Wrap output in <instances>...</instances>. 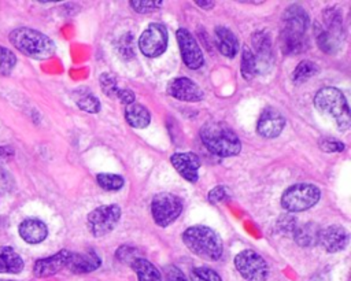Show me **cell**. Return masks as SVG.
<instances>
[{
  "instance_id": "obj_1",
  "label": "cell",
  "mask_w": 351,
  "mask_h": 281,
  "mask_svg": "<svg viewBox=\"0 0 351 281\" xmlns=\"http://www.w3.org/2000/svg\"><path fill=\"white\" fill-rule=\"evenodd\" d=\"M308 15L300 5H291L284 11L280 30V45L284 53H299L306 47Z\"/></svg>"
},
{
  "instance_id": "obj_2",
  "label": "cell",
  "mask_w": 351,
  "mask_h": 281,
  "mask_svg": "<svg viewBox=\"0 0 351 281\" xmlns=\"http://www.w3.org/2000/svg\"><path fill=\"white\" fill-rule=\"evenodd\" d=\"M200 138L210 152L222 158L234 156L241 151L239 136L225 122H206L200 129Z\"/></svg>"
},
{
  "instance_id": "obj_3",
  "label": "cell",
  "mask_w": 351,
  "mask_h": 281,
  "mask_svg": "<svg viewBox=\"0 0 351 281\" xmlns=\"http://www.w3.org/2000/svg\"><path fill=\"white\" fill-rule=\"evenodd\" d=\"M182 241L195 255L206 260H218L223 252L221 237L204 225L188 228L182 233Z\"/></svg>"
},
{
  "instance_id": "obj_4",
  "label": "cell",
  "mask_w": 351,
  "mask_h": 281,
  "mask_svg": "<svg viewBox=\"0 0 351 281\" xmlns=\"http://www.w3.org/2000/svg\"><path fill=\"white\" fill-rule=\"evenodd\" d=\"M10 41L23 55L38 60L51 58L56 49L55 42L48 36L30 27H18L12 30L10 33Z\"/></svg>"
},
{
  "instance_id": "obj_5",
  "label": "cell",
  "mask_w": 351,
  "mask_h": 281,
  "mask_svg": "<svg viewBox=\"0 0 351 281\" xmlns=\"http://www.w3.org/2000/svg\"><path fill=\"white\" fill-rule=\"evenodd\" d=\"M314 106L315 108L333 118L336 122L337 129L348 130L351 125L350 108L344 93L333 86H326L319 89L314 96Z\"/></svg>"
},
{
  "instance_id": "obj_6",
  "label": "cell",
  "mask_w": 351,
  "mask_h": 281,
  "mask_svg": "<svg viewBox=\"0 0 351 281\" xmlns=\"http://www.w3.org/2000/svg\"><path fill=\"white\" fill-rule=\"evenodd\" d=\"M321 191L314 184H295L285 189L281 196V206L289 212H300L311 208L318 203Z\"/></svg>"
},
{
  "instance_id": "obj_7",
  "label": "cell",
  "mask_w": 351,
  "mask_h": 281,
  "mask_svg": "<svg viewBox=\"0 0 351 281\" xmlns=\"http://www.w3.org/2000/svg\"><path fill=\"white\" fill-rule=\"evenodd\" d=\"M234 266L247 281H266L269 266L266 260L252 249H244L234 258Z\"/></svg>"
},
{
  "instance_id": "obj_8",
  "label": "cell",
  "mask_w": 351,
  "mask_h": 281,
  "mask_svg": "<svg viewBox=\"0 0 351 281\" xmlns=\"http://www.w3.org/2000/svg\"><path fill=\"white\" fill-rule=\"evenodd\" d=\"M182 211V201L173 193L162 192L154 196L151 201L152 218L159 226H167L178 218Z\"/></svg>"
},
{
  "instance_id": "obj_9",
  "label": "cell",
  "mask_w": 351,
  "mask_h": 281,
  "mask_svg": "<svg viewBox=\"0 0 351 281\" xmlns=\"http://www.w3.org/2000/svg\"><path fill=\"white\" fill-rule=\"evenodd\" d=\"M121 219V207L117 204L100 206L88 214V229L95 237L110 233Z\"/></svg>"
},
{
  "instance_id": "obj_10",
  "label": "cell",
  "mask_w": 351,
  "mask_h": 281,
  "mask_svg": "<svg viewBox=\"0 0 351 281\" xmlns=\"http://www.w3.org/2000/svg\"><path fill=\"white\" fill-rule=\"evenodd\" d=\"M167 29L162 23H149L138 38V48L147 58H156L167 48Z\"/></svg>"
},
{
  "instance_id": "obj_11",
  "label": "cell",
  "mask_w": 351,
  "mask_h": 281,
  "mask_svg": "<svg viewBox=\"0 0 351 281\" xmlns=\"http://www.w3.org/2000/svg\"><path fill=\"white\" fill-rule=\"evenodd\" d=\"M176 36L180 45L181 58L185 66L191 70L200 69L203 66V53L195 37L184 27L178 29L176 32Z\"/></svg>"
},
{
  "instance_id": "obj_12",
  "label": "cell",
  "mask_w": 351,
  "mask_h": 281,
  "mask_svg": "<svg viewBox=\"0 0 351 281\" xmlns=\"http://www.w3.org/2000/svg\"><path fill=\"white\" fill-rule=\"evenodd\" d=\"M284 127H285L284 115L273 107L265 108L258 119V123H256L258 134H261L265 138L277 137L282 132Z\"/></svg>"
},
{
  "instance_id": "obj_13",
  "label": "cell",
  "mask_w": 351,
  "mask_h": 281,
  "mask_svg": "<svg viewBox=\"0 0 351 281\" xmlns=\"http://www.w3.org/2000/svg\"><path fill=\"white\" fill-rule=\"evenodd\" d=\"M167 93L171 97L182 101H200L203 99L202 88L186 77L171 80L167 85Z\"/></svg>"
},
{
  "instance_id": "obj_14",
  "label": "cell",
  "mask_w": 351,
  "mask_h": 281,
  "mask_svg": "<svg viewBox=\"0 0 351 281\" xmlns=\"http://www.w3.org/2000/svg\"><path fill=\"white\" fill-rule=\"evenodd\" d=\"M350 236L347 229H344L340 225H330L325 229H321L318 244L326 251V252H339L343 251L348 244Z\"/></svg>"
},
{
  "instance_id": "obj_15",
  "label": "cell",
  "mask_w": 351,
  "mask_h": 281,
  "mask_svg": "<svg viewBox=\"0 0 351 281\" xmlns=\"http://www.w3.org/2000/svg\"><path fill=\"white\" fill-rule=\"evenodd\" d=\"M170 162L186 181L196 182L199 180L200 160L193 152H176L170 156Z\"/></svg>"
},
{
  "instance_id": "obj_16",
  "label": "cell",
  "mask_w": 351,
  "mask_h": 281,
  "mask_svg": "<svg viewBox=\"0 0 351 281\" xmlns=\"http://www.w3.org/2000/svg\"><path fill=\"white\" fill-rule=\"evenodd\" d=\"M70 254H71L70 251L62 249V251L53 254L52 256L38 259L33 267L34 276L43 278V277H49V276L56 274L58 271H60L63 267L67 266Z\"/></svg>"
},
{
  "instance_id": "obj_17",
  "label": "cell",
  "mask_w": 351,
  "mask_h": 281,
  "mask_svg": "<svg viewBox=\"0 0 351 281\" xmlns=\"http://www.w3.org/2000/svg\"><path fill=\"white\" fill-rule=\"evenodd\" d=\"M252 45H254V55L258 64V73H263L265 69L269 70L273 63V52H271V42L266 33L258 32L252 36Z\"/></svg>"
},
{
  "instance_id": "obj_18",
  "label": "cell",
  "mask_w": 351,
  "mask_h": 281,
  "mask_svg": "<svg viewBox=\"0 0 351 281\" xmlns=\"http://www.w3.org/2000/svg\"><path fill=\"white\" fill-rule=\"evenodd\" d=\"M314 30H315L318 47L324 52L333 53L340 48L341 40H343V27H329V26H322L319 23H315Z\"/></svg>"
},
{
  "instance_id": "obj_19",
  "label": "cell",
  "mask_w": 351,
  "mask_h": 281,
  "mask_svg": "<svg viewBox=\"0 0 351 281\" xmlns=\"http://www.w3.org/2000/svg\"><path fill=\"white\" fill-rule=\"evenodd\" d=\"M101 260L99 255L95 251L88 252H78V254H70L67 267L77 274H84L96 270L100 266Z\"/></svg>"
},
{
  "instance_id": "obj_20",
  "label": "cell",
  "mask_w": 351,
  "mask_h": 281,
  "mask_svg": "<svg viewBox=\"0 0 351 281\" xmlns=\"http://www.w3.org/2000/svg\"><path fill=\"white\" fill-rule=\"evenodd\" d=\"M19 234L26 243L38 244L43 240H45L48 234V228L43 221L36 218H29L19 225Z\"/></svg>"
},
{
  "instance_id": "obj_21",
  "label": "cell",
  "mask_w": 351,
  "mask_h": 281,
  "mask_svg": "<svg viewBox=\"0 0 351 281\" xmlns=\"http://www.w3.org/2000/svg\"><path fill=\"white\" fill-rule=\"evenodd\" d=\"M214 34L218 51L226 58L236 56V53L239 52V41L234 33L225 26H217L214 29Z\"/></svg>"
},
{
  "instance_id": "obj_22",
  "label": "cell",
  "mask_w": 351,
  "mask_h": 281,
  "mask_svg": "<svg viewBox=\"0 0 351 281\" xmlns=\"http://www.w3.org/2000/svg\"><path fill=\"white\" fill-rule=\"evenodd\" d=\"M319 226L314 222H306L303 225H296L293 230V239L300 247H313L318 244Z\"/></svg>"
},
{
  "instance_id": "obj_23",
  "label": "cell",
  "mask_w": 351,
  "mask_h": 281,
  "mask_svg": "<svg viewBox=\"0 0 351 281\" xmlns=\"http://www.w3.org/2000/svg\"><path fill=\"white\" fill-rule=\"evenodd\" d=\"M125 118H126L128 123L136 129H144L151 122V114H149L148 108L138 103H132V104L126 106Z\"/></svg>"
},
{
  "instance_id": "obj_24",
  "label": "cell",
  "mask_w": 351,
  "mask_h": 281,
  "mask_svg": "<svg viewBox=\"0 0 351 281\" xmlns=\"http://www.w3.org/2000/svg\"><path fill=\"white\" fill-rule=\"evenodd\" d=\"M23 269V260L12 247H0V273H19Z\"/></svg>"
},
{
  "instance_id": "obj_25",
  "label": "cell",
  "mask_w": 351,
  "mask_h": 281,
  "mask_svg": "<svg viewBox=\"0 0 351 281\" xmlns=\"http://www.w3.org/2000/svg\"><path fill=\"white\" fill-rule=\"evenodd\" d=\"M130 266L136 271L138 281H162L159 270L144 258L136 259Z\"/></svg>"
},
{
  "instance_id": "obj_26",
  "label": "cell",
  "mask_w": 351,
  "mask_h": 281,
  "mask_svg": "<svg viewBox=\"0 0 351 281\" xmlns=\"http://www.w3.org/2000/svg\"><path fill=\"white\" fill-rule=\"evenodd\" d=\"M241 75L245 80H252L258 73V64H256V59L255 55L252 52V49L248 45L243 47V52H241Z\"/></svg>"
},
{
  "instance_id": "obj_27",
  "label": "cell",
  "mask_w": 351,
  "mask_h": 281,
  "mask_svg": "<svg viewBox=\"0 0 351 281\" xmlns=\"http://www.w3.org/2000/svg\"><path fill=\"white\" fill-rule=\"evenodd\" d=\"M75 103L82 111H86L90 114H96L100 111V101L95 95L89 92V89L85 92H78Z\"/></svg>"
},
{
  "instance_id": "obj_28",
  "label": "cell",
  "mask_w": 351,
  "mask_h": 281,
  "mask_svg": "<svg viewBox=\"0 0 351 281\" xmlns=\"http://www.w3.org/2000/svg\"><path fill=\"white\" fill-rule=\"evenodd\" d=\"M96 181H97V184L104 191H118L125 184L122 175L111 174V173H100V174H97L96 175Z\"/></svg>"
},
{
  "instance_id": "obj_29",
  "label": "cell",
  "mask_w": 351,
  "mask_h": 281,
  "mask_svg": "<svg viewBox=\"0 0 351 281\" xmlns=\"http://www.w3.org/2000/svg\"><path fill=\"white\" fill-rule=\"evenodd\" d=\"M317 71H318V67H317L315 63H313V62H310V60H303V62H300V63L296 66V69H295V71H293V75H292L293 82H295V84L304 82L306 80H308L310 77H313Z\"/></svg>"
},
{
  "instance_id": "obj_30",
  "label": "cell",
  "mask_w": 351,
  "mask_h": 281,
  "mask_svg": "<svg viewBox=\"0 0 351 281\" xmlns=\"http://www.w3.org/2000/svg\"><path fill=\"white\" fill-rule=\"evenodd\" d=\"M99 82H100V86H101V90L106 96L108 97H114L117 96V92H118V85H117V80L112 74L110 73H103L100 77H99Z\"/></svg>"
},
{
  "instance_id": "obj_31",
  "label": "cell",
  "mask_w": 351,
  "mask_h": 281,
  "mask_svg": "<svg viewBox=\"0 0 351 281\" xmlns=\"http://www.w3.org/2000/svg\"><path fill=\"white\" fill-rule=\"evenodd\" d=\"M16 64V56L10 49L0 45V74H8Z\"/></svg>"
},
{
  "instance_id": "obj_32",
  "label": "cell",
  "mask_w": 351,
  "mask_h": 281,
  "mask_svg": "<svg viewBox=\"0 0 351 281\" xmlns=\"http://www.w3.org/2000/svg\"><path fill=\"white\" fill-rule=\"evenodd\" d=\"M192 281H221L219 274L210 267H195L191 271Z\"/></svg>"
},
{
  "instance_id": "obj_33",
  "label": "cell",
  "mask_w": 351,
  "mask_h": 281,
  "mask_svg": "<svg viewBox=\"0 0 351 281\" xmlns=\"http://www.w3.org/2000/svg\"><path fill=\"white\" fill-rule=\"evenodd\" d=\"M163 1L160 0H132L130 1V5L133 7L134 11L140 12V14H147V12H151L156 8H159L162 5Z\"/></svg>"
},
{
  "instance_id": "obj_34",
  "label": "cell",
  "mask_w": 351,
  "mask_h": 281,
  "mask_svg": "<svg viewBox=\"0 0 351 281\" xmlns=\"http://www.w3.org/2000/svg\"><path fill=\"white\" fill-rule=\"evenodd\" d=\"M117 258L125 263H129L132 265L136 259L141 258L140 256V252L137 248L134 247H130V245H123L121 247L118 251H117Z\"/></svg>"
},
{
  "instance_id": "obj_35",
  "label": "cell",
  "mask_w": 351,
  "mask_h": 281,
  "mask_svg": "<svg viewBox=\"0 0 351 281\" xmlns=\"http://www.w3.org/2000/svg\"><path fill=\"white\" fill-rule=\"evenodd\" d=\"M319 148L325 152H339L344 149V144L336 138L325 137L319 140Z\"/></svg>"
},
{
  "instance_id": "obj_36",
  "label": "cell",
  "mask_w": 351,
  "mask_h": 281,
  "mask_svg": "<svg viewBox=\"0 0 351 281\" xmlns=\"http://www.w3.org/2000/svg\"><path fill=\"white\" fill-rule=\"evenodd\" d=\"M296 225H298V223H296L295 218H292V217H289V215H284V217H281V218L278 219V228H280L281 232L293 233Z\"/></svg>"
},
{
  "instance_id": "obj_37",
  "label": "cell",
  "mask_w": 351,
  "mask_h": 281,
  "mask_svg": "<svg viewBox=\"0 0 351 281\" xmlns=\"http://www.w3.org/2000/svg\"><path fill=\"white\" fill-rule=\"evenodd\" d=\"M226 197V191L223 186H215L213 188L208 195H207V199L211 201V203H219L222 201L223 199Z\"/></svg>"
},
{
  "instance_id": "obj_38",
  "label": "cell",
  "mask_w": 351,
  "mask_h": 281,
  "mask_svg": "<svg viewBox=\"0 0 351 281\" xmlns=\"http://www.w3.org/2000/svg\"><path fill=\"white\" fill-rule=\"evenodd\" d=\"M117 97L121 100V103L129 106L134 103V93L130 89H118Z\"/></svg>"
},
{
  "instance_id": "obj_39",
  "label": "cell",
  "mask_w": 351,
  "mask_h": 281,
  "mask_svg": "<svg viewBox=\"0 0 351 281\" xmlns=\"http://www.w3.org/2000/svg\"><path fill=\"white\" fill-rule=\"evenodd\" d=\"M197 5H200V7H204V8H211V7H214V1H204V0H196L195 1Z\"/></svg>"
},
{
  "instance_id": "obj_40",
  "label": "cell",
  "mask_w": 351,
  "mask_h": 281,
  "mask_svg": "<svg viewBox=\"0 0 351 281\" xmlns=\"http://www.w3.org/2000/svg\"><path fill=\"white\" fill-rule=\"evenodd\" d=\"M7 151H11V149H7V148H4V147H0V159L7 155Z\"/></svg>"
},
{
  "instance_id": "obj_41",
  "label": "cell",
  "mask_w": 351,
  "mask_h": 281,
  "mask_svg": "<svg viewBox=\"0 0 351 281\" xmlns=\"http://www.w3.org/2000/svg\"><path fill=\"white\" fill-rule=\"evenodd\" d=\"M0 281H11V280H0Z\"/></svg>"
}]
</instances>
